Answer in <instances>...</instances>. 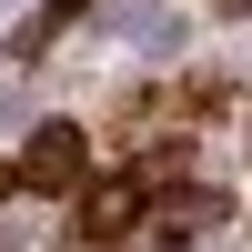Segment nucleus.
<instances>
[{
	"instance_id": "1",
	"label": "nucleus",
	"mask_w": 252,
	"mask_h": 252,
	"mask_svg": "<svg viewBox=\"0 0 252 252\" xmlns=\"http://www.w3.org/2000/svg\"><path fill=\"white\" fill-rule=\"evenodd\" d=\"M20 182H31V192H81V131H71V121H40V131H31Z\"/></svg>"
},
{
	"instance_id": "2",
	"label": "nucleus",
	"mask_w": 252,
	"mask_h": 252,
	"mask_svg": "<svg viewBox=\"0 0 252 252\" xmlns=\"http://www.w3.org/2000/svg\"><path fill=\"white\" fill-rule=\"evenodd\" d=\"M141 202H152V182H131V172H121V182H91V192H81V222H91V242H121V232L141 222Z\"/></svg>"
}]
</instances>
